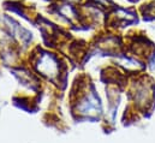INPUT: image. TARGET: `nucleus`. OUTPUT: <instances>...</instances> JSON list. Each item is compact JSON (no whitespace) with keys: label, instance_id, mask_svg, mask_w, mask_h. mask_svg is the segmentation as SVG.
<instances>
[{"label":"nucleus","instance_id":"2","mask_svg":"<svg viewBox=\"0 0 155 143\" xmlns=\"http://www.w3.org/2000/svg\"><path fill=\"white\" fill-rule=\"evenodd\" d=\"M97 106L99 105V100H96L93 95L87 98L85 101H83L82 106L79 107V109L82 111V113H96L97 112Z\"/></svg>","mask_w":155,"mask_h":143},{"label":"nucleus","instance_id":"3","mask_svg":"<svg viewBox=\"0 0 155 143\" xmlns=\"http://www.w3.org/2000/svg\"><path fill=\"white\" fill-rule=\"evenodd\" d=\"M149 66H150V69L155 70V53L152 55V58H150V60H149Z\"/></svg>","mask_w":155,"mask_h":143},{"label":"nucleus","instance_id":"1","mask_svg":"<svg viewBox=\"0 0 155 143\" xmlns=\"http://www.w3.org/2000/svg\"><path fill=\"white\" fill-rule=\"evenodd\" d=\"M39 70H41L42 75L47 76V77H53L57 75L58 71V63L55 60V58L51 54H46L43 55L39 62Z\"/></svg>","mask_w":155,"mask_h":143}]
</instances>
